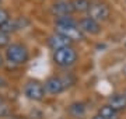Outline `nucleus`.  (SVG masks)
<instances>
[{
  "instance_id": "obj_1",
  "label": "nucleus",
  "mask_w": 126,
  "mask_h": 119,
  "mask_svg": "<svg viewBox=\"0 0 126 119\" xmlns=\"http://www.w3.org/2000/svg\"><path fill=\"white\" fill-rule=\"evenodd\" d=\"M55 27L58 34H62L66 38H69L70 41H83L84 39V34L80 31L79 24L76 20L72 18V15L67 17H58L55 20Z\"/></svg>"
},
{
  "instance_id": "obj_2",
  "label": "nucleus",
  "mask_w": 126,
  "mask_h": 119,
  "mask_svg": "<svg viewBox=\"0 0 126 119\" xmlns=\"http://www.w3.org/2000/svg\"><path fill=\"white\" fill-rule=\"evenodd\" d=\"M30 59V52L23 44H9L6 46V60L13 66H23Z\"/></svg>"
},
{
  "instance_id": "obj_3",
  "label": "nucleus",
  "mask_w": 126,
  "mask_h": 119,
  "mask_svg": "<svg viewBox=\"0 0 126 119\" xmlns=\"http://www.w3.org/2000/svg\"><path fill=\"white\" fill-rule=\"evenodd\" d=\"M52 59H53V63L56 66L66 69V67L73 66L77 62V52L72 46H66V48L55 50L53 55H52Z\"/></svg>"
},
{
  "instance_id": "obj_4",
  "label": "nucleus",
  "mask_w": 126,
  "mask_h": 119,
  "mask_svg": "<svg viewBox=\"0 0 126 119\" xmlns=\"http://www.w3.org/2000/svg\"><path fill=\"white\" fill-rule=\"evenodd\" d=\"M23 92H24V95L31 101H42L44 97H45L44 84L39 83L38 80H28V81L24 84Z\"/></svg>"
},
{
  "instance_id": "obj_5",
  "label": "nucleus",
  "mask_w": 126,
  "mask_h": 119,
  "mask_svg": "<svg viewBox=\"0 0 126 119\" xmlns=\"http://www.w3.org/2000/svg\"><path fill=\"white\" fill-rule=\"evenodd\" d=\"M87 13H88V17L93 18L94 21L102 23V21H107L109 18L111 10H109L108 4L101 3V1H94V3H90V9Z\"/></svg>"
},
{
  "instance_id": "obj_6",
  "label": "nucleus",
  "mask_w": 126,
  "mask_h": 119,
  "mask_svg": "<svg viewBox=\"0 0 126 119\" xmlns=\"http://www.w3.org/2000/svg\"><path fill=\"white\" fill-rule=\"evenodd\" d=\"M44 88H45V94H49V95H59L60 92L64 91L66 86H64L62 77L52 76V77H49L45 81Z\"/></svg>"
},
{
  "instance_id": "obj_7",
  "label": "nucleus",
  "mask_w": 126,
  "mask_h": 119,
  "mask_svg": "<svg viewBox=\"0 0 126 119\" xmlns=\"http://www.w3.org/2000/svg\"><path fill=\"white\" fill-rule=\"evenodd\" d=\"M79 24V28L83 34H88V35H98L101 32V25L99 23L94 21L93 18L90 17H83L77 21Z\"/></svg>"
},
{
  "instance_id": "obj_8",
  "label": "nucleus",
  "mask_w": 126,
  "mask_h": 119,
  "mask_svg": "<svg viewBox=\"0 0 126 119\" xmlns=\"http://www.w3.org/2000/svg\"><path fill=\"white\" fill-rule=\"evenodd\" d=\"M50 11L53 15L58 17H67V15H72V13L74 11L72 7V1H66V0H59L56 3L52 4L50 7Z\"/></svg>"
},
{
  "instance_id": "obj_9",
  "label": "nucleus",
  "mask_w": 126,
  "mask_h": 119,
  "mask_svg": "<svg viewBox=\"0 0 126 119\" xmlns=\"http://www.w3.org/2000/svg\"><path fill=\"white\" fill-rule=\"evenodd\" d=\"M48 46L55 52V50L66 48V46H72V41L69 38H66L64 35H62V34L55 32V34L49 35V38H48Z\"/></svg>"
},
{
  "instance_id": "obj_10",
  "label": "nucleus",
  "mask_w": 126,
  "mask_h": 119,
  "mask_svg": "<svg viewBox=\"0 0 126 119\" xmlns=\"http://www.w3.org/2000/svg\"><path fill=\"white\" fill-rule=\"evenodd\" d=\"M108 105L111 106L112 109H115L116 112L126 109V94H123V92L112 94L108 100Z\"/></svg>"
},
{
  "instance_id": "obj_11",
  "label": "nucleus",
  "mask_w": 126,
  "mask_h": 119,
  "mask_svg": "<svg viewBox=\"0 0 126 119\" xmlns=\"http://www.w3.org/2000/svg\"><path fill=\"white\" fill-rule=\"evenodd\" d=\"M23 28V21L21 20H16V18H9L6 23H3L0 25V31H3L4 34L10 35L11 32H16L18 30Z\"/></svg>"
},
{
  "instance_id": "obj_12",
  "label": "nucleus",
  "mask_w": 126,
  "mask_h": 119,
  "mask_svg": "<svg viewBox=\"0 0 126 119\" xmlns=\"http://www.w3.org/2000/svg\"><path fill=\"white\" fill-rule=\"evenodd\" d=\"M86 104L84 102H79V101H76V102H73V104H70L69 105V114L72 115V116H74V118H80V116H83V115L86 114Z\"/></svg>"
},
{
  "instance_id": "obj_13",
  "label": "nucleus",
  "mask_w": 126,
  "mask_h": 119,
  "mask_svg": "<svg viewBox=\"0 0 126 119\" xmlns=\"http://www.w3.org/2000/svg\"><path fill=\"white\" fill-rule=\"evenodd\" d=\"M97 115H99V116L104 118V119H116L118 112L115 109H112V108L107 104V105H102L101 108H99Z\"/></svg>"
},
{
  "instance_id": "obj_14",
  "label": "nucleus",
  "mask_w": 126,
  "mask_h": 119,
  "mask_svg": "<svg viewBox=\"0 0 126 119\" xmlns=\"http://www.w3.org/2000/svg\"><path fill=\"white\" fill-rule=\"evenodd\" d=\"M72 7L74 11L84 13V11H88V9H90V1L88 0H72Z\"/></svg>"
},
{
  "instance_id": "obj_15",
  "label": "nucleus",
  "mask_w": 126,
  "mask_h": 119,
  "mask_svg": "<svg viewBox=\"0 0 126 119\" xmlns=\"http://www.w3.org/2000/svg\"><path fill=\"white\" fill-rule=\"evenodd\" d=\"M9 44H10V37L7 34H4L3 31H0V48L7 46Z\"/></svg>"
},
{
  "instance_id": "obj_16",
  "label": "nucleus",
  "mask_w": 126,
  "mask_h": 119,
  "mask_svg": "<svg viewBox=\"0 0 126 119\" xmlns=\"http://www.w3.org/2000/svg\"><path fill=\"white\" fill-rule=\"evenodd\" d=\"M9 18H10L9 11H7V10H4L3 7H0V25H1L3 23H6Z\"/></svg>"
},
{
  "instance_id": "obj_17",
  "label": "nucleus",
  "mask_w": 126,
  "mask_h": 119,
  "mask_svg": "<svg viewBox=\"0 0 126 119\" xmlns=\"http://www.w3.org/2000/svg\"><path fill=\"white\" fill-rule=\"evenodd\" d=\"M7 114H9V106L4 104H0V116H4Z\"/></svg>"
},
{
  "instance_id": "obj_18",
  "label": "nucleus",
  "mask_w": 126,
  "mask_h": 119,
  "mask_svg": "<svg viewBox=\"0 0 126 119\" xmlns=\"http://www.w3.org/2000/svg\"><path fill=\"white\" fill-rule=\"evenodd\" d=\"M91 119H104V118H101L99 115H95V116H93V118H91Z\"/></svg>"
},
{
  "instance_id": "obj_19",
  "label": "nucleus",
  "mask_w": 126,
  "mask_h": 119,
  "mask_svg": "<svg viewBox=\"0 0 126 119\" xmlns=\"http://www.w3.org/2000/svg\"><path fill=\"white\" fill-rule=\"evenodd\" d=\"M1 86H4V80L0 77V87H1Z\"/></svg>"
},
{
  "instance_id": "obj_20",
  "label": "nucleus",
  "mask_w": 126,
  "mask_h": 119,
  "mask_svg": "<svg viewBox=\"0 0 126 119\" xmlns=\"http://www.w3.org/2000/svg\"><path fill=\"white\" fill-rule=\"evenodd\" d=\"M1 64H3V56L0 55V66H1Z\"/></svg>"
},
{
  "instance_id": "obj_21",
  "label": "nucleus",
  "mask_w": 126,
  "mask_h": 119,
  "mask_svg": "<svg viewBox=\"0 0 126 119\" xmlns=\"http://www.w3.org/2000/svg\"><path fill=\"white\" fill-rule=\"evenodd\" d=\"M123 74H125V76H126V64H125V66H123Z\"/></svg>"
},
{
  "instance_id": "obj_22",
  "label": "nucleus",
  "mask_w": 126,
  "mask_h": 119,
  "mask_svg": "<svg viewBox=\"0 0 126 119\" xmlns=\"http://www.w3.org/2000/svg\"><path fill=\"white\" fill-rule=\"evenodd\" d=\"M125 48H126V41H125Z\"/></svg>"
},
{
  "instance_id": "obj_23",
  "label": "nucleus",
  "mask_w": 126,
  "mask_h": 119,
  "mask_svg": "<svg viewBox=\"0 0 126 119\" xmlns=\"http://www.w3.org/2000/svg\"><path fill=\"white\" fill-rule=\"evenodd\" d=\"M0 3H1V0H0Z\"/></svg>"
}]
</instances>
